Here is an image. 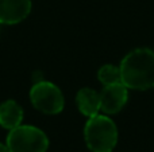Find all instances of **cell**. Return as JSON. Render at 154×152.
Here are the masks:
<instances>
[{
  "label": "cell",
  "instance_id": "cell-4",
  "mask_svg": "<svg viewBox=\"0 0 154 152\" xmlns=\"http://www.w3.org/2000/svg\"><path fill=\"white\" fill-rule=\"evenodd\" d=\"M29 98L34 109L43 115H58L65 108V97L62 90L46 80L34 82L29 92Z\"/></svg>",
  "mask_w": 154,
  "mask_h": 152
},
{
  "label": "cell",
  "instance_id": "cell-3",
  "mask_svg": "<svg viewBox=\"0 0 154 152\" xmlns=\"http://www.w3.org/2000/svg\"><path fill=\"white\" fill-rule=\"evenodd\" d=\"M5 144L11 152H48L50 142L41 128L30 124H20L8 131Z\"/></svg>",
  "mask_w": 154,
  "mask_h": 152
},
{
  "label": "cell",
  "instance_id": "cell-10",
  "mask_svg": "<svg viewBox=\"0 0 154 152\" xmlns=\"http://www.w3.org/2000/svg\"><path fill=\"white\" fill-rule=\"evenodd\" d=\"M0 152H11L10 150H8V147H7V144H3V143H0Z\"/></svg>",
  "mask_w": 154,
  "mask_h": 152
},
{
  "label": "cell",
  "instance_id": "cell-8",
  "mask_svg": "<svg viewBox=\"0 0 154 152\" xmlns=\"http://www.w3.org/2000/svg\"><path fill=\"white\" fill-rule=\"evenodd\" d=\"M24 112L23 108L15 100L8 98L0 104V127L7 131L23 124Z\"/></svg>",
  "mask_w": 154,
  "mask_h": 152
},
{
  "label": "cell",
  "instance_id": "cell-1",
  "mask_svg": "<svg viewBox=\"0 0 154 152\" xmlns=\"http://www.w3.org/2000/svg\"><path fill=\"white\" fill-rule=\"evenodd\" d=\"M122 83L128 90L145 92L154 89V50L138 47L128 51L119 65Z\"/></svg>",
  "mask_w": 154,
  "mask_h": 152
},
{
  "label": "cell",
  "instance_id": "cell-11",
  "mask_svg": "<svg viewBox=\"0 0 154 152\" xmlns=\"http://www.w3.org/2000/svg\"><path fill=\"white\" fill-rule=\"evenodd\" d=\"M0 30H2V24H0Z\"/></svg>",
  "mask_w": 154,
  "mask_h": 152
},
{
  "label": "cell",
  "instance_id": "cell-6",
  "mask_svg": "<svg viewBox=\"0 0 154 152\" xmlns=\"http://www.w3.org/2000/svg\"><path fill=\"white\" fill-rule=\"evenodd\" d=\"M32 8L31 0H0V24H19L30 15Z\"/></svg>",
  "mask_w": 154,
  "mask_h": 152
},
{
  "label": "cell",
  "instance_id": "cell-5",
  "mask_svg": "<svg viewBox=\"0 0 154 152\" xmlns=\"http://www.w3.org/2000/svg\"><path fill=\"white\" fill-rule=\"evenodd\" d=\"M128 101V88L122 82L103 86L100 90V112L104 115H116Z\"/></svg>",
  "mask_w": 154,
  "mask_h": 152
},
{
  "label": "cell",
  "instance_id": "cell-2",
  "mask_svg": "<svg viewBox=\"0 0 154 152\" xmlns=\"http://www.w3.org/2000/svg\"><path fill=\"white\" fill-rule=\"evenodd\" d=\"M119 132L115 121L104 113H97L84 125V142L91 152H112L118 144Z\"/></svg>",
  "mask_w": 154,
  "mask_h": 152
},
{
  "label": "cell",
  "instance_id": "cell-7",
  "mask_svg": "<svg viewBox=\"0 0 154 152\" xmlns=\"http://www.w3.org/2000/svg\"><path fill=\"white\" fill-rule=\"evenodd\" d=\"M79 112L87 118L100 113V92L92 88H81L76 94Z\"/></svg>",
  "mask_w": 154,
  "mask_h": 152
},
{
  "label": "cell",
  "instance_id": "cell-9",
  "mask_svg": "<svg viewBox=\"0 0 154 152\" xmlns=\"http://www.w3.org/2000/svg\"><path fill=\"white\" fill-rule=\"evenodd\" d=\"M97 81L103 86L114 85V83L122 82L119 66L112 63H106L97 70Z\"/></svg>",
  "mask_w": 154,
  "mask_h": 152
}]
</instances>
